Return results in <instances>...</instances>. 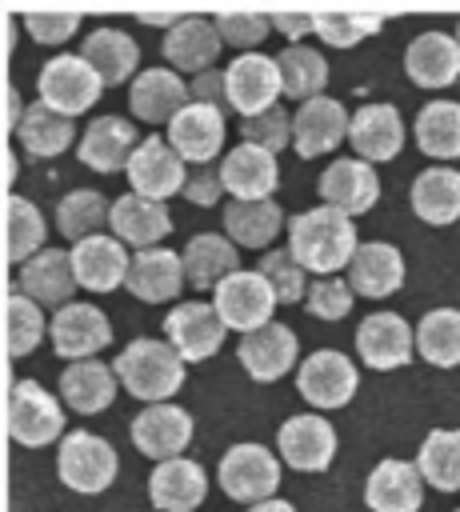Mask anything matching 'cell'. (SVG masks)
Returning <instances> with one entry per match:
<instances>
[{
	"label": "cell",
	"instance_id": "19",
	"mask_svg": "<svg viewBox=\"0 0 460 512\" xmlns=\"http://www.w3.org/2000/svg\"><path fill=\"white\" fill-rule=\"evenodd\" d=\"M128 100H132V116L144 120V124H172L192 104L188 84L172 68H148V72H140L132 80Z\"/></svg>",
	"mask_w": 460,
	"mask_h": 512
},
{
	"label": "cell",
	"instance_id": "5",
	"mask_svg": "<svg viewBox=\"0 0 460 512\" xmlns=\"http://www.w3.org/2000/svg\"><path fill=\"white\" fill-rule=\"evenodd\" d=\"M56 472L72 492H104L116 476V452L96 432H68L56 452Z\"/></svg>",
	"mask_w": 460,
	"mask_h": 512
},
{
	"label": "cell",
	"instance_id": "36",
	"mask_svg": "<svg viewBox=\"0 0 460 512\" xmlns=\"http://www.w3.org/2000/svg\"><path fill=\"white\" fill-rule=\"evenodd\" d=\"M224 228H228L232 244L264 248L284 228V212L276 200H232V204H224Z\"/></svg>",
	"mask_w": 460,
	"mask_h": 512
},
{
	"label": "cell",
	"instance_id": "23",
	"mask_svg": "<svg viewBox=\"0 0 460 512\" xmlns=\"http://www.w3.org/2000/svg\"><path fill=\"white\" fill-rule=\"evenodd\" d=\"M376 196H380V180L368 160H332L320 172V200L348 216L368 212L376 204Z\"/></svg>",
	"mask_w": 460,
	"mask_h": 512
},
{
	"label": "cell",
	"instance_id": "42",
	"mask_svg": "<svg viewBox=\"0 0 460 512\" xmlns=\"http://www.w3.org/2000/svg\"><path fill=\"white\" fill-rule=\"evenodd\" d=\"M416 348L428 364H460V308H432L416 324Z\"/></svg>",
	"mask_w": 460,
	"mask_h": 512
},
{
	"label": "cell",
	"instance_id": "30",
	"mask_svg": "<svg viewBox=\"0 0 460 512\" xmlns=\"http://www.w3.org/2000/svg\"><path fill=\"white\" fill-rule=\"evenodd\" d=\"M180 260H184V280H188L192 288H212V292H216L232 272H240V252H236V244L224 240V236H216V232L192 236V240L184 244Z\"/></svg>",
	"mask_w": 460,
	"mask_h": 512
},
{
	"label": "cell",
	"instance_id": "46",
	"mask_svg": "<svg viewBox=\"0 0 460 512\" xmlns=\"http://www.w3.org/2000/svg\"><path fill=\"white\" fill-rule=\"evenodd\" d=\"M44 336V312L36 300H28L24 292L8 296V352L12 356H28Z\"/></svg>",
	"mask_w": 460,
	"mask_h": 512
},
{
	"label": "cell",
	"instance_id": "6",
	"mask_svg": "<svg viewBox=\"0 0 460 512\" xmlns=\"http://www.w3.org/2000/svg\"><path fill=\"white\" fill-rule=\"evenodd\" d=\"M280 484V464L268 448L260 444H232L220 460V488L232 496V500H244V504H264L272 500Z\"/></svg>",
	"mask_w": 460,
	"mask_h": 512
},
{
	"label": "cell",
	"instance_id": "27",
	"mask_svg": "<svg viewBox=\"0 0 460 512\" xmlns=\"http://www.w3.org/2000/svg\"><path fill=\"white\" fill-rule=\"evenodd\" d=\"M404 72L420 88H444L460 76V44L448 32H420L404 48Z\"/></svg>",
	"mask_w": 460,
	"mask_h": 512
},
{
	"label": "cell",
	"instance_id": "37",
	"mask_svg": "<svg viewBox=\"0 0 460 512\" xmlns=\"http://www.w3.org/2000/svg\"><path fill=\"white\" fill-rule=\"evenodd\" d=\"M60 392H64V404L76 408V412H100L112 404L116 396V372L104 368L100 360H76L64 368L60 376Z\"/></svg>",
	"mask_w": 460,
	"mask_h": 512
},
{
	"label": "cell",
	"instance_id": "47",
	"mask_svg": "<svg viewBox=\"0 0 460 512\" xmlns=\"http://www.w3.org/2000/svg\"><path fill=\"white\" fill-rule=\"evenodd\" d=\"M384 20L376 12H316V36L332 48H352L356 40L372 36Z\"/></svg>",
	"mask_w": 460,
	"mask_h": 512
},
{
	"label": "cell",
	"instance_id": "29",
	"mask_svg": "<svg viewBox=\"0 0 460 512\" xmlns=\"http://www.w3.org/2000/svg\"><path fill=\"white\" fill-rule=\"evenodd\" d=\"M136 128L124 120V116H96L84 136H80V160L96 172H116V168H128L132 152H136Z\"/></svg>",
	"mask_w": 460,
	"mask_h": 512
},
{
	"label": "cell",
	"instance_id": "11",
	"mask_svg": "<svg viewBox=\"0 0 460 512\" xmlns=\"http://www.w3.org/2000/svg\"><path fill=\"white\" fill-rule=\"evenodd\" d=\"M296 384H300V396L312 404V408H340L352 400L360 376L352 368V360L336 348H320L312 352L300 372H296Z\"/></svg>",
	"mask_w": 460,
	"mask_h": 512
},
{
	"label": "cell",
	"instance_id": "48",
	"mask_svg": "<svg viewBox=\"0 0 460 512\" xmlns=\"http://www.w3.org/2000/svg\"><path fill=\"white\" fill-rule=\"evenodd\" d=\"M240 136H244V144H256V148L276 156L288 144V136H292V120H288V112L280 104H272L268 112L240 120Z\"/></svg>",
	"mask_w": 460,
	"mask_h": 512
},
{
	"label": "cell",
	"instance_id": "59",
	"mask_svg": "<svg viewBox=\"0 0 460 512\" xmlns=\"http://www.w3.org/2000/svg\"><path fill=\"white\" fill-rule=\"evenodd\" d=\"M456 512H460V508H456Z\"/></svg>",
	"mask_w": 460,
	"mask_h": 512
},
{
	"label": "cell",
	"instance_id": "38",
	"mask_svg": "<svg viewBox=\"0 0 460 512\" xmlns=\"http://www.w3.org/2000/svg\"><path fill=\"white\" fill-rule=\"evenodd\" d=\"M416 144L432 160H456L460 156V104L428 100L416 116Z\"/></svg>",
	"mask_w": 460,
	"mask_h": 512
},
{
	"label": "cell",
	"instance_id": "52",
	"mask_svg": "<svg viewBox=\"0 0 460 512\" xmlns=\"http://www.w3.org/2000/svg\"><path fill=\"white\" fill-rule=\"evenodd\" d=\"M188 96H192L196 104H208V108H216V112L232 108V104H228V76H224L220 68H208V72L192 76V88H188Z\"/></svg>",
	"mask_w": 460,
	"mask_h": 512
},
{
	"label": "cell",
	"instance_id": "2",
	"mask_svg": "<svg viewBox=\"0 0 460 512\" xmlns=\"http://www.w3.org/2000/svg\"><path fill=\"white\" fill-rule=\"evenodd\" d=\"M112 372H116V380H120L132 396L152 400V404H164V400L184 384V356H180L172 344L144 336V340H132V344L116 356Z\"/></svg>",
	"mask_w": 460,
	"mask_h": 512
},
{
	"label": "cell",
	"instance_id": "44",
	"mask_svg": "<svg viewBox=\"0 0 460 512\" xmlns=\"http://www.w3.org/2000/svg\"><path fill=\"white\" fill-rule=\"evenodd\" d=\"M44 244V216L24 196H8V260L28 264Z\"/></svg>",
	"mask_w": 460,
	"mask_h": 512
},
{
	"label": "cell",
	"instance_id": "26",
	"mask_svg": "<svg viewBox=\"0 0 460 512\" xmlns=\"http://www.w3.org/2000/svg\"><path fill=\"white\" fill-rule=\"evenodd\" d=\"M124 284L144 304L172 300L184 288V260H180V252H168V248H144L132 256Z\"/></svg>",
	"mask_w": 460,
	"mask_h": 512
},
{
	"label": "cell",
	"instance_id": "53",
	"mask_svg": "<svg viewBox=\"0 0 460 512\" xmlns=\"http://www.w3.org/2000/svg\"><path fill=\"white\" fill-rule=\"evenodd\" d=\"M220 192H224L220 168H212V164H200V168H192V176H188V184H184V196H188L192 204L208 208V204H216V200H220Z\"/></svg>",
	"mask_w": 460,
	"mask_h": 512
},
{
	"label": "cell",
	"instance_id": "17",
	"mask_svg": "<svg viewBox=\"0 0 460 512\" xmlns=\"http://www.w3.org/2000/svg\"><path fill=\"white\" fill-rule=\"evenodd\" d=\"M412 344H416V336H412L408 320L396 316V312H372L356 328V352H360V360L368 368H380V372L408 364Z\"/></svg>",
	"mask_w": 460,
	"mask_h": 512
},
{
	"label": "cell",
	"instance_id": "25",
	"mask_svg": "<svg viewBox=\"0 0 460 512\" xmlns=\"http://www.w3.org/2000/svg\"><path fill=\"white\" fill-rule=\"evenodd\" d=\"M348 140H352L356 156L368 160V164L392 160V156L404 148L400 112H396L392 104H364V108H356L352 128H348Z\"/></svg>",
	"mask_w": 460,
	"mask_h": 512
},
{
	"label": "cell",
	"instance_id": "40",
	"mask_svg": "<svg viewBox=\"0 0 460 512\" xmlns=\"http://www.w3.org/2000/svg\"><path fill=\"white\" fill-rule=\"evenodd\" d=\"M276 68H280V84H284V96L292 100H316L328 84V60L308 48V44H292L276 56Z\"/></svg>",
	"mask_w": 460,
	"mask_h": 512
},
{
	"label": "cell",
	"instance_id": "14",
	"mask_svg": "<svg viewBox=\"0 0 460 512\" xmlns=\"http://www.w3.org/2000/svg\"><path fill=\"white\" fill-rule=\"evenodd\" d=\"M348 128H352L348 108L340 100H332V96H316V100L300 104L296 116H292V148L300 156H308V160L324 156L348 136Z\"/></svg>",
	"mask_w": 460,
	"mask_h": 512
},
{
	"label": "cell",
	"instance_id": "13",
	"mask_svg": "<svg viewBox=\"0 0 460 512\" xmlns=\"http://www.w3.org/2000/svg\"><path fill=\"white\" fill-rule=\"evenodd\" d=\"M48 328H52V348L60 352V360H72V364L88 360L112 340V324L96 304H68L48 320Z\"/></svg>",
	"mask_w": 460,
	"mask_h": 512
},
{
	"label": "cell",
	"instance_id": "16",
	"mask_svg": "<svg viewBox=\"0 0 460 512\" xmlns=\"http://www.w3.org/2000/svg\"><path fill=\"white\" fill-rule=\"evenodd\" d=\"M16 292H24L36 304H52L56 312L68 308V296L76 292V272H72V252L64 248H44L16 272Z\"/></svg>",
	"mask_w": 460,
	"mask_h": 512
},
{
	"label": "cell",
	"instance_id": "22",
	"mask_svg": "<svg viewBox=\"0 0 460 512\" xmlns=\"http://www.w3.org/2000/svg\"><path fill=\"white\" fill-rule=\"evenodd\" d=\"M220 180L224 192H232V200H272L268 192H276L280 168L272 152L256 144H240L220 160Z\"/></svg>",
	"mask_w": 460,
	"mask_h": 512
},
{
	"label": "cell",
	"instance_id": "4",
	"mask_svg": "<svg viewBox=\"0 0 460 512\" xmlns=\"http://www.w3.org/2000/svg\"><path fill=\"white\" fill-rule=\"evenodd\" d=\"M64 428V412L56 404V396H48L36 380H16L8 388V432L16 444L24 448H40L52 444Z\"/></svg>",
	"mask_w": 460,
	"mask_h": 512
},
{
	"label": "cell",
	"instance_id": "33",
	"mask_svg": "<svg viewBox=\"0 0 460 512\" xmlns=\"http://www.w3.org/2000/svg\"><path fill=\"white\" fill-rule=\"evenodd\" d=\"M348 268H352V288H356L360 296H372V300L392 296V292L400 288V280H404V260H400V252H396L392 244H384V240L360 244Z\"/></svg>",
	"mask_w": 460,
	"mask_h": 512
},
{
	"label": "cell",
	"instance_id": "32",
	"mask_svg": "<svg viewBox=\"0 0 460 512\" xmlns=\"http://www.w3.org/2000/svg\"><path fill=\"white\" fill-rule=\"evenodd\" d=\"M108 224H112L116 240H128V244H136L140 252L152 248L160 236L172 232L168 208H164L160 200H144V196H136V192H124V196L112 204Z\"/></svg>",
	"mask_w": 460,
	"mask_h": 512
},
{
	"label": "cell",
	"instance_id": "34",
	"mask_svg": "<svg viewBox=\"0 0 460 512\" xmlns=\"http://www.w3.org/2000/svg\"><path fill=\"white\" fill-rule=\"evenodd\" d=\"M412 212L424 224H452L460 220V172L456 168H424L412 180Z\"/></svg>",
	"mask_w": 460,
	"mask_h": 512
},
{
	"label": "cell",
	"instance_id": "9",
	"mask_svg": "<svg viewBox=\"0 0 460 512\" xmlns=\"http://www.w3.org/2000/svg\"><path fill=\"white\" fill-rule=\"evenodd\" d=\"M128 180H132V192H136V196L164 204V196L184 192L188 172H184L180 152H176L168 140L148 136V140H140V148H136L132 160H128Z\"/></svg>",
	"mask_w": 460,
	"mask_h": 512
},
{
	"label": "cell",
	"instance_id": "39",
	"mask_svg": "<svg viewBox=\"0 0 460 512\" xmlns=\"http://www.w3.org/2000/svg\"><path fill=\"white\" fill-rule=\"evenodd\" d=\"M16 136H20V148L32 152V156H60L72 144L76 128H72L68 116H60L56 108H48L44 100H32L28 112H24V120H20V128H16Z\"/></svg>",
	"mask_w": 460,
	"mask_h": 512
},
{
	"label": "cell",
	"instance_id": "3",
	"mask_svg": "<svg viewBox=\"0 0 460 512\" xmlns=\"http://www.w3.org/2000/svg\"><path fill=\"white\" fill-rule=\"evenodd\" d=\"M40 100L48 104V108H56L60 116H80V112H88L92 104H96V96H100V88H104V80L96 76V68L84 60V56H52L44 68H40Z\"/></svg>",
	"mask_w": 460,
	"mask_h": 512
},
{
	"label": "cell",
	"instance_id": "18",
	"mask_svg": "<svg viewBox=\"0 0 460 512\" xmlns=\"http://www.w3.org/2000/svg\"><path fill=\"white\" fill-rule=\"evenodd\" d=\"M220 44H224V36H220L216 20H208V16H184L176 28L164 32V60L172 64V72L200 76V72H208L216 64Z\"/></svg>",
	"mask_w": 460,
	"mask_h": 512
},
{
	"label": "cell",
	"instance_id": "21",
	"mask_svg": "<svg viewBox=\"0 0 460 512\" xmlns=\"http://www.w3.org/2000/svg\"><path fill=\"white\" fill-rule=\"evenodd\" d=\"M240 364L248 368L252 380L268 384V380H280L288 376V368L296 364V336L288 324H264L248 336H240V348H236Z\"/></svg>",
	"mask_w": 460,
	"mask_h": 512
},
{
	"label": "cell",
	"instance_id": "41",
	"mask_svg": "<svg viewBox=\"0 0 460 512\" xmlns=\"http://www.w3.org/2000/svg\"><path fill=\"white\" fill-rule=\"evenodd\" d=\"M416 468H420V476L432 488L456 492L460 488V428H436V432H428V440L420 444Z\"/></svg>",
	"mask_w": 460,
	"mask_h": 512
},
{
	"label": "cell",
	"instance_id": "15",
	"mask_svg": "<svg viewBox=\"0 0 460 512\" xmlns=\"http://www.w3.org/2000/svg\"><path fill=\"white\" fill-rule=\"evenodd\" d=\"M192 440V416L176 404H148L132 420V444L152 460H180V448Z\"/></svg>",
	"mask_w": 460,
	"mask_h": 512
},
{
	"label": "cell",
	"instance_id": "51",
	"mask_svg": "<svg viewBox=\"0 0 460 512\" xmlns=\"http://www.w3.org/2000/svg\"><path fill=\"white\" fill-rule=\"evenodd\" d=\"M24 28L40 40V44H60L80 28V12H28Z\"/></svg>",
	"mask_w": 460,
	"mask_h": 512
},
{
	"label": "cell",
	"instance_id": "55",
	"mask_svg": "<svg viewBox=\"0 0 460 512\" xmlns=\"http://www.w3.org/2000/svg\"><path fill=\"white\" fill-rule=\"evenodd\" d=\"M140 20L144 24H156V28H176L184 16H176V12H140Z\"/></svg>",
	"mask_w": 460,
	"mask_h": 512
},
{
	"label": "cell",
	"instance_id": "45",
	"mask_svg": "<svg viewBox=\"0 0 460 512\" xmlns=\"http://www.w3.org/2000/svg\"><path fill=\"white\" fill-rule=\"evenodd\" d=\"M256 272L268 280V288L276 292V304H296L308 296V280H304V268L300 260L288 252V248H272L260 256Z\"/></svg>",
	"mask_w": 460,
	"mask_h": 512
},
{
	"label": "cell",
	"instance_id": "24",
	"mask_svg": "<svg viewBox=\"0 0 460 512\" xmlns=\"http://www.w3.org/2000/svg\"><path fill=\"white\" fill-rule=\"evenodd\" d=\"M128 252L116 236H88L72 248V272L76 284L88 292H112L128 280Z\"/></svg>",
	"mask_w": 460,
	"mask_h": 512
},
{
	"label": "cell",
	"instance_id": "57",
	"mask_svg": "<svg viewBox=\"0 0 460 512\" xmlns=\"http://www.w3.org/2000/svg\"><path fill=\"white\" fill-rule=\"evenodd\" d=\"M248 512H296L288 500H264V504H252Z\"/></svg>",
	"mask_w": 460,
	"mask_h": 512
},
{
	"label": "cell",
	"instance_id": "35",
	"mask_svg": "<svg viewBox=\"0 0 460 512\" xmlns=\"http://www.w3.org/2000/svg\"><path fill=\"white\" fill-rule=\"evenodd\" d=\"M80 56L96 68V76L104 84H124L136 72V64H140L136 40L128 32H120V28H96V32H88Z\"/></svg>",
	"mask_w": 460,
	"mask_h": 512
},
{
	"label": "cell",
	"instance_id": "58",
	"mask_svg": "<svg viewBox=\"0 0 460 512\" xmlns=\"http://www.w3.org/2000/svg\"><path fill=\"white\" fill-rule=\"evenodd\" d=\"M452 36H456V44H460V20H456V32H452Z\"/></svg>",
	"mask_w": 460,
	"mask_h": 512
},
{
	"label": "cell",
	"instance_id": "20",
	"mask_svg": "<svg viewBox=\"0 0 460 512\" xmlns=\"http://www.w3.org/2000/svg\"><path fill=\"white\" fill-rule=\"evenodd\" d=\"M224 112L208 108V104H188L172 124H168V144L180 152V160H192V168L216 160L220 144H224Z\"/></svg>",
	"mask_w": 460,
	"mask_h": 512
},
{
	"label": "cell",
	"instance_id": "10",
	"mask_svg": "<svg viewBox=\"0 0 460 512\" xmlns=\"http://www.w3.org/2000/svg\"><path fill=\"white\" fill-rule=\"evenodd\" d=\"M276 448L296 472H324L336 456V432L320 412L288 416L276 432Z\"/></svg>",
	"mask_w": 460,
	"mask_h": 512
},
{
	"label": "cell",
	"instance_id": "50",
	"mask_svg": "<svg viewBox=\"0 0 460 512\" xmlns=\"http://www.w3.org/2000/svg\"><path fill=\"white\" fill-rule=\"evenodd\" d=\"M216 28H220L224 44L256 48L264 36H272V16H264V12H220Z\"/></svg>",
	"mask_w": 460,
	"mask_h": 512
},
{
	"label": "cell",
	"instance_id": "31",
	"mask_svg": "<svg viewBox=\"0 0 460 512\" xmlns=\"http://www.w3.org/2000/svg\"><path fill=\"white\" fill-rule=\"evenodd\" d=\"M208 492L204 468L192 460H164L156 464V472L148 476V496L160 512H192Z\"/></svg>",
	"mask_w": 460,
	"mask_h": 512
},
{
	"label": "cell",
	"instance_id": "28",
	"mask_svg": "<svg viewBox=\"0 0 460 512\" xmlns=\"http://www.w3.org/2000/svg\"><path fill=\"white\" fill-rule=\"evenodd\" d=\"M420 468L408 460H380L368 472L364 500L372 512H416L424 492H420Z\"/></svg>",
	"mask_w": 460,
	"mask_h": 512
},
{
	"label": "cell",
	"instance_id": "43",
	"mask_svg": "<svg viewBox=\"0 0 460 512\" xmlns=\"http://www.w3.org/2000/svg\"><path fill=\"white\" fill-rule=\"evenodd\" d=\"M108 216H112V204H104V196L96 188H76L56 204V228H60V236H68L76 244L88 236H100L96 228Z\"/></svg>",
	"mask_w": 460,
	"mask_h": 512
},
{
	"label": "cell",
	"instance_id": "7",
	"mask_svg": "<svg viewBox=\"0 0 460 512\" xmlns=\"http://www.w3.org/2000/svg\"><path fill=\"white\" fill-rule=\"evenodd\" d=\"M216 300V312H220V320L228 324V328H240L244 336L248 332H256V328H264V324H272V308H276V292L268 288V280L260 276V272H232L216 292H212Z\"/></svg>",
	"mask_w": 460,
	"mask_h": 512
},
{
	"label": "cell",
	"instance_id": "8",
	"mask_svg": "<svg viewBox=\"0 0 460 512\" xmlns=\"http://www.w3.org/2000/svg\"><path fill=\"white\" fill-rule=\"evenodd\" d=\"M228 104L248 120V116H260L276 104V96L284 92L280 84V68H276V56H264V52H244L236 56L228 68Z\"/></svg>",
	"mask_w": 460,
	"mask_h": 512
},
{
	"label": "cell",
	"instance_id": "12",
	"mask_svg": "<svg viewBox=\"0 0 460 512\" xmlns=\"http://www.w3.org/2000/svg\"><path fill=\"white\" fill-rule=\"evenodd\" d=\"M224 320L216 312V304H204V300H188V304H176L164 320V332H168V344L184 356V360H208L220 344H224Z\"/></svg>",
	"mask_w": 460,
	"mask_h": 512
},
{
	"label": "cell",
	"instance_id": "1",
	"mask_svg": "<svg viewBox=\"0 0 460 512\" xmlns=\"http://www.w3.org/2000/svg\"><path fill=\"white\" fill-rule=\"evenodd\" d=\"M356 248L360 244H356L352 216L332 204H316L288 220V252L300 260L304 272H316V280L352 264Z\"/></svg>",
	"mask_w": 460,
	"mask_h": 512
},
{
	"label": "cell",
	"instance_id": "54",
	"mask_svg": "<svg viewBox=\"0 0 460 512\" xmlns=\"http://www.w3.org/2000/svg\"><path fill=\"white\" fill-rule=\"evenodd\" d=\"M272 28L296 40V36L316 32V16H304V12H276V16H272Z\"/></svg>",
	"mask_w": 460,
	"mask_h": 512
},
{
	"label": "cell",
	"instance_id": "49",
	"mask_svg": "<svg viewBox=\"0 0 460 512\" xmlns=\"http://www.w3.org/2000/svg\"><path fill=\"white\" fill-rule=\"evenodd\" d=\"M308 312L320 316V320H344L352 312V284L336 280V276H324L316 284H308V296H304Z\"/></svg>",
	"mask_w": 460,
	"mask_h": 512
},
{
	"label": "cell",
	"instance_id": "56",
	"mask_svg": "<svg viewBox=\"0 0 460 512\" xmlns=\"http://www.w3.org/2000/svg\"><path fill=\"white\" fill-rule=\"evenodd\" d=\"M24 104H20V92L16 88H8V128H20V120H24Z\"/></svg>",
	"mask_w": 460,
	"mask_h": 512
}]
</instances>
